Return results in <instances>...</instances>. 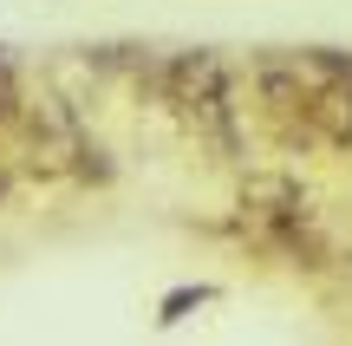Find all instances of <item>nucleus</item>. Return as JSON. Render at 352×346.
<instances>
[{
    "mask_svg": "<svg viewBox=\"0 0 352 346\" xmlns=\"http://www.w3.org/2000/svg\"><path fill=\"white\" fill-rule=\"evenodd\" d=\"M138 85L157 91V105L196 138L209 164H241V111H235V72L215 46H189L157 59Z\"/></svg>",
    "mask_w": 352,
    "mask_h": 346,
    "instance_id": "1",
    "label": "nucleus"
},
{
    "mask_svg": "<svg viewBox=\"0 0 352 346\" xmlns=\"http://www.w3.org/2000/svg\"><path fill=\"white\" fill-rule=\"evenodd\" d=\"M248 85H254V105H261L274 144L314 151V131H307V78H300V65H294V52H280V46L254 52L248 59Z\"/></svg>",
    "mask_w": 352,
    "mask_h": 346,
    "instance_id": "2",
    "label": "nucleus"
},
{
    "mask_svg": "<svg viewBox=\"0 0 352 346\" xmlns=\"http://www.w3.org/2000/svg\"><path fill=\"white\" fill-rule=\"evenodd\" d=\"M215 301H222V288L215 281H176L164 301H157V334H170V327H183L189 314L196 307H215Z\"/></svg>",
    "mask_w": 352,
    "mask_h": 346,
    "instance_id": "3",
    "label": "nucleus"
},
{
    "mask_svg": "<svg viewBox=\"0 0 352 346\" xmlns=\"http://www.w3.org/2000/svg\"><path fill=\"white\" fill-rule=\"evenodd\" d=\"M20 111H26V78H20V59H13V46H0V144H13V131H20Z\"/></svg>",
    "mask_w": 352,
    "mask_h": 346,
    "instance_id": "4",
    "label": "nucleus"
},
{
    "mask_svg": "<svg viewBox=\"0 0 352 346\" xmlns=\"http://www.w3.org/2000/svg\"><path fill=\"white\" fill-rule=\"evenodd\" d=\"M72 183H91V190H111V183H118V157L104 151L91 131H85V144H78V170H72Z\"/></svg>",
    "mask_w": 352,
    "mask_h": 346,
    "instance_id": "5",
    "label": "nucleus"
},
{
    "mask_svg": "<svg viewBox=\"0 0 352 346\" xmlns=\"http://www.w3.org/2000/svg\"><path fill=\"white\" fill-rule=\"evenodd\" d=\"M7 196H13V164L0 157V209H7Z\"/></svg>",
    "mask_w": 352,
    "mask_h": 346,
    "instance_id": "6",
    "label": "nucleus"
}]
</instances>
